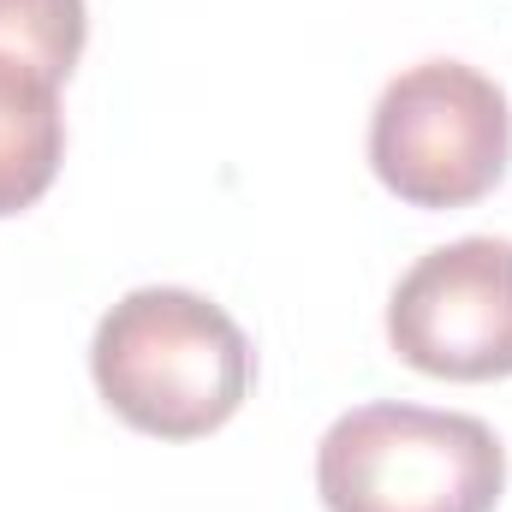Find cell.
<instances>
[{
    "mask_svg": "<svg viewBox=\"0 0 512 512\" xmlns=\"http://www.w3.org/2000/svg\"><path fill=\"white\" fill-rule=\"evenodd\" d=\"M507 447L483 417L376 399L328 423L316 495L328 512H495Z\"/></svg>",
    "mask_w": 512,
    "mask_h": 512,
    "instance_id": "2",
    "label": "cell"
},
{
    "mask_svg": "<svg viewBox=\"0 0 512 512\" xmlns=\"http://www.w3.org/2000/svg\"><path fill=\"white\" fill-rule=\"evenodd\" d=\"M54 78L0 54V221L48 197L66 161V114Z\"/></svg>",
    "mask_w": 512,
    "mask_h": 512,
    "instance_id": "5",
    "label": "cell"
},
{
    "mask_svg": "<svg viewBox=\"0 0 512 512\" xmlns=\"http://www.w3.org/2000/svg\"><path fill=\"white\" fill-rule=\"evenodd\" d=\"M251 340L203 292L137 286L90 340V376L108 411L155 441H203L227 429L251 393Z\"/></svg>",
    "mask_w": 512,
    "mask_h": 512,
    "instance_id": "1",
    "label": "cell"
},
{
    "mask_svg": "<svg viewBox=\"0 0 512 512\" xmlns=\"http://www.w3.org/2000/svg\"><path fill=\"white\" fill-rule=\"evenodd\" d=\"M507 90L465 60H417L370 114V167L411 209H465L507 179Z\"/></svg>",
    "mask_w": 512,
    "mask_h": 512,
    "instance_id": "3",
    "label": "cell"
},
{
    "mask_svg": "<svg viewBox=\"0 0 512 512\" xmlns=\"http://www.w3.org/2000/svg\"><path fill=\"white\" fill-rule=\"evenodd\" d=\"M387 346L435 382L512 376V239H453L417 256L387 298Z\"/></svg>",
    "mask_w": 512,
    "mask_h": 512,
    "instance_id": "4",
    "label": "cell"
},
{
    "mask_svg": "<svg viewBox=\"0 0 512 512\" xmlns=\"http://www.w3.org/2000/svg\"><path fill=\"white\" fill-rule=\"evenodd\" d=\"M90 42L84 0H0V54L36 66L42 78L66 84Z\"/></svg>",
    "mask_w": 512,
    "mask_h": 512,
    "instance_id": "6",
    "label": "cell"
}]
</instances>
